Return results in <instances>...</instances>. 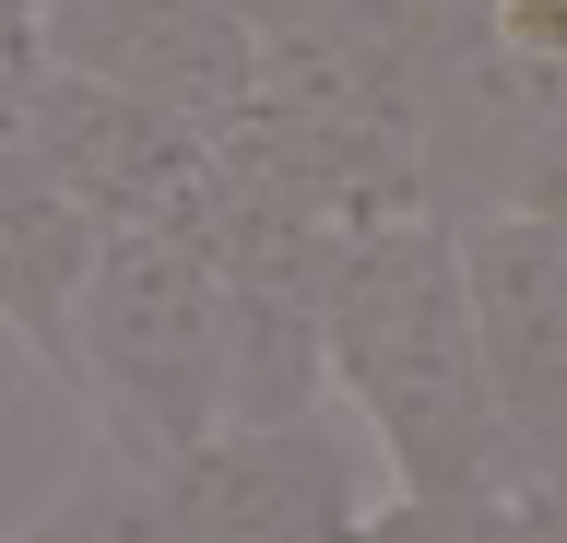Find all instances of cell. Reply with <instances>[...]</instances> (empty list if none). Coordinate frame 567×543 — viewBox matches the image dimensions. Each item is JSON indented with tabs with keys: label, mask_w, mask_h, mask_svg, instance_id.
I'll return each instance as SVG.
<instances>
[{
	"label": "cell",
	"mask_w": 567,
	"mask_h": 543,
	"mask_svg": "<svg viewBox=\"0 0 567 543\" xmlns=\"http://www.w3.org/2000/svg\"><path fill=\"white\" fill-rule=\"evenodd\" d=\"M24 143L106 237H131V224H202L213 178H225V130L166 118L142 95H106L83 72H35V130Z\"/></svg>",
	"instance_id": "cell-4"
},
{
	"label": "cell",
	"mask_w": 567,
	"mask_h": 543,
	"mask_svg": "<svg viewBox=\"0 0 567 543\" xmlns=\"http://www.w3.org/2000/svg\"><path fill=\"white\" fill-rule=\"evenodd\" d=\"M48 12H60V0H0V36H24V48H35V36H48Z\"/></svg>",
	"instance_id": "cell-11"
},
{
	"label": "cell",
	"mask_w": 567,
	"mask_h": 543,
	"mask_svg": "<svg viewBox=\"0 0 567 543\" xmlns=\"http://www.w3.org/2000/svg\"><path fill=\"white\" fill-rule=\"evenodd\" d=\"M367 543H567V484H496V497H390Z\"/></svg>",
	"instance_id": "cell-8"
},
{
	"label": "cell",
	"mask_w": 567,
	"mask_h": 543,
	"mask_svg": "<svg viewBox=\"0 0 567 543\" xmlns=\"http://www.w3.org/2000/svg\"><path fill=\"white\" fill-rule=\"evenodd\" d=\"M473 320H485V378L520 449V484H567V237L532 213H473Z\"/></svg>",
	"instance_id": "cell-6"
},
{
	"label": "cell",
	"mask_w": 567,
	"mask_h": 543,
	"mask_svg": "<svg viewBox=\"0 0 567 543\" xmlns=\"http://www.w3.org/2000/svg\"><path fill=\"white\" fill-rule=\"evenodd\" d=\"M331 390L354 401L390 497H496V484H520V449H508V414H496V378H485L473 260H461L450 213H390L343 249Z\"/></svg>",
	"instance_id": "cell-1"
},
{
	"label": "cell",
	"mask_w": 567,
	"mask_h": 543,
	"mask_svg": "<svg viewBox=\"0 0 567 543\" xmlns=\"http://www.w3.org/2000/svg\"><path fill=\"white\" fill-rule=\"evenodd\" d=\"M473 36L520 83H567V0H473Z\"/></svg>",
	"instance_id": "cell-9"
},
{
	"label": "cell",
	"mask_w": 567,
	"mask_h": 543,
	"mask_svg": "<svg viewBox=\"0 0 567 543\" xmlns=\"http://www.w3.org/2000/svg\"><path fill=\"white\" fill-rule=\"evenodd\" d=\"M95 260H106V224L35 166V143L0 154V331L24 343L48 390H71V320H83Z\"/></svg>",
	"instance_id": "cell-7"
},
{
	"label": "cell",
	"mask_w": 567,
	"mask_h": 543,
	"mask_svg": "<svg viewBox=\"0 0 567 543\" xmlns=\"http://www.w3.org/2000/svg\"><path fill=\"white\" fill-rule=\"evenodd\" d=\"M379 449L331 437V414L308 426H225L189 461L118 472L83 449L71 497L35 520L48 543H367V520L390 508Z\"/></svg>",
	"instance_id": "cell-3"
},
{
	"label": "cell",
	"mask_w": 567,
	"mask_h": 543,
	"mask_svg": "<svg viewBox=\"0 0 567 543\" xmlns=\"http://www.w3.org/2000/svg\"><path fill=\"white\" fill-rule=\"evenodd\" d=\"M35 72H48V60H35L24 36H0V154H24V130H35Z\"/></svg>",
	"instance_id": "cell-10"
},
{
	"label": "cell",
	"mask_w": 567,
	"mask_h": 543,
	"mask_svg": "<svg viewBox=\"0 0 567 543\" xmlns=\"http://www.w3.org/2000/svg\"><path fill=\"white\" fill-rule=\"evenodd\" d=\"M237 401V295L225 260L189 224H131L106 237L83 320H71V414L95 437V461L154 472L225 437Z\"/></svg>",
	"instance_id": "cell-2"
},
{
	"label": "cell",
	"mask_w": 567,
	"mask_h": 543,
	"mask_svg": "<svg viewBox=\"0 0 567 543\" xmlns=\"http://www.w3.org/2000/svg\"><path fill=\"white\" fill-rule=\"evenodd\" d=\"M24 543H48V532H24Z\"/></svg>",
	"instance_id": "cell-12"
},
{
	"label": "cell",
	"mask_w": 567,
	"mask_h": 543,
	"mask_svg": "<svg viewBox=\"0 0 567 543\" xmlns=\"http://www.w3.org/2000/svg\"><path fill=\"white\" fill-rule=\"evenodd\" d=\"M35 60L106 95H142L166 118H202V130H237L260 107V24L237 0H60Z\"/></svg>",
	"instance_id": "cell-5"
}]
</instances>
